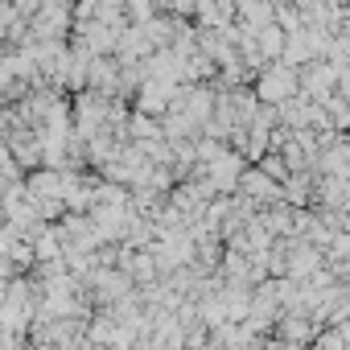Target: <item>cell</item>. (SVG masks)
<instances>
[{"label":"cell","instance_id":"1","mask_svg":"<svg viewBox=\"0 0 350 350\" xmlns=\"http://www.w3.org/2000/svg\"><path fill=\"white\" fill-rule=\"evenodd\" d=\"M288 87H293V75H288V70H272V75H268V83H264L260 91H264L268 99H280Z\"/></svg>","mask_w":350,"mask_h":350}]
</instances>
